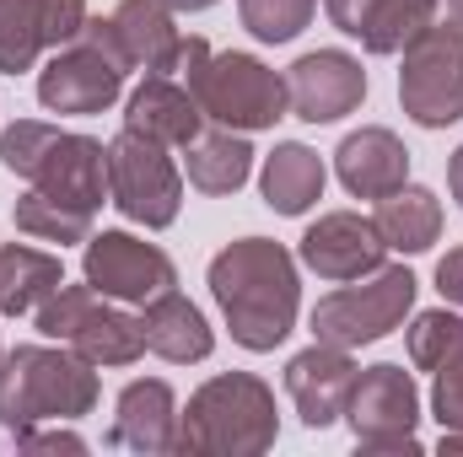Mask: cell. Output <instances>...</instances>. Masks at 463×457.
Listing matches in <instances>:
<instances>
[{
    "instance_id": "obj_36",
    "label": "cell",
    "mask_w": 463,
    "mask_h": 457,
    "mask_svg": "<svg viewBox=\"0 0 463 457\" xmlns=\"http://www.w3.org/2000/svg\"><path fill=\"white\" fill-rule=\"evenodd\" d=\"M448 5H453V16H463V0H448Z\"/></svg>"
},
{
    "instance_id": "obj_35",
    "label": "cell",
    "mask_w": 463,
    "mask_h": 457,
    "mask_svg": "<svg viewBox=\"0 0 463 457\" xmlns=\"http://www.w3.org/2000/svg\"><path fill=\"white\" fill-rule=\"evenodd\" d=\"M162 5H167V11H211L216 0H162Z\"/></svg>"
},
{
    "instance_id": "obj_16",
    "label": "cell",
    "mask_w": 463,
    "mask_h": 457,
    "mask_svg": "<svg viewBox=\"0 0 463 457\" xmlns=\"http://www.w3.org/2000/svg\"><path fill=\"white\" fill-rule=\"evenodd\" d=\"M98 27L129 70H146V76L178 70L184 38H178V22L162 0H118L109 16H98Z\"/></svg>"
},
{
    "instance_id": "obj_15",
    "label": "cell",
    "mask_w": 463,
    "mask_h": 457,
    "mask_svg": "<svg viewBox=\"0 0 463 457\" xmlns=\"http://www.w3.org/2000/svg\"><path fill=\"white\" fill-rule=\"evenodd\" d=\"M355 377H361V366L350 360V350L324 344V340L286 360V393H291V404H297L307 431H329L335 420H345Z\"/></svg>"
},
{
    "instance_id": "obj_26",
    "label": "cell",
    "mask_w": 463,
    "mask_h": 457,
    "mask_svg": "<svg viewBox=\"0 0 463 457\" xmlns=\"http://www.w3.org/2000/svg\"><path fill=\"white\" fill-rule=\"evenodd\" d=\"M92 216H98V210L65 205V200H54V194H38V189H27V194L11 205L16 231H27V237H38V242H60V247L87 242V237H92Z\"/></svg>"
},
{
    "instance_id": "obj_3",
    "label": "cell",
    "mask_w": 463,
    "mask_h": 457,
    "mask_svg": "<svg viewBox=\"0 0 463 457\" xmlns=\"http://www.w3.org/2000/svg\"><path fill=\"white\" fill-rule=\"evenodd\" d=\"M178 70L189 81V98L200 103V114L211 124H227V129H275L280 118L291 114V98H286V76H275L259 54H216L205 38H184L178 49Z\"/></svg>"
},
{
    "instance_id": "obj_6",
    "label": "cell",
    "mask_w": 463,
    "mask_h": 457,
    "mask_svg": "<svg viewBox=\"0 0 463 457\" xmlns=\"http://www.w3.org/2000/svg\"><path fill=\"white\" fill-rule=\"evenodd\" d=\"M38 334L54 344H71L81 360L92 366H135L146 355V329L135 312H124L114 296L92 291V285H60L38 312H33Z\"/></svg>"
},
{
    "instance_id": "obj_12",
    "label": "cell",
    "mask_w": 463,
    "mask_h": 457,
    "mask_svg": "<svg viewBox=\"0 0 463 457\" xmlns=\"http://www.w3.org/2000/svg\"><path fill=\"white\" fill-rule=\"evenodd\" d=\"M81 275H87L92 291H103L114 302H151V296H162V291L178 285L173 258L156 242L129 237V231H92Z\"/></svg>"
},
{
    "instance_id": "obj_13",
    "label": "cell",
    "mask_w": 463,
    "mask_h": 457,
    "mask_svg": "<svg viewBox=\"0 0 463 457\" xmlns=\"http://www.w3.org/2000/svg\"><path fill=\"white\" fill-rule=\"evenodd\" d=\"M286 98L291 114L307 124H335L366 103V70L345 49H313L286 70Z\"/></svg>"
},
{
    "instance_id": "obj_24",
    "label": "cell",
    "mask_w": 463,
    "mask_h": 457,
    "mask_svg": "<svg viewBox=\"0 0 463 457\" xmlns=\"http://www.w3.org/2000/svg\"><path fill=\"white\" fill-rule=\"evenodd\" d=\"M184 151H189V183H194L200 194H237V189L248 183V173H253V145H248V135H242V129H227V124L200 129Z\"/></svg>"
},
{
    "instance_id": "obj_2",
    "label": "cell",
    "mask_w": 463,
    "mask_h": 457,
    "mask_svg": "<svg viewBox=\"0 0 463 457\" xmlns=\"http://www.w3.org/2000/svg\"><path fill=\"white\" fill-rule=\"evenodd\" d=\"M98 409V371L71 344H16L0 360V425L33 431Z\"/></svg>"
},
{
    "instance_id": "obj_18",
    "label": "cell",
    "mask_w": 463,
    "mask_h": 457,
    "mask_svg": "<svg viewBox=\"0 0 463 457\" xmlns=\"http://www.w3.org/2000/svg\"><path fill=\"white\" fill-rule=\"evenodd\" d=\"M109 442L124 452H178V398L162 377H135L114 404V431Z\"/></svg>"
},
{
    "instance_id": "obj_30",
    "label": "cell",
    "mask_w": 463,
    "mask_h": 457,
    "mask_svg": "<svg viewBox=\"0 0 463 457\" xmlns=\"http://www.w3.org/2000/svg\"><path fill=\"white\" fill-rule=\"evenodd\" d=\"M431 415H437L442 431H463V350L437 366V382H431Z\"/></svg>"
},
{
    "instance_id": "obj_19",
    "label": "cell",
    "mask_w": 463,
    "mask_h": 457,
    "mask_svg": "<svg viewBox=\"0 0 463 457\" xmlns=\"http://www.w3.org/2000/svg\"><path fill=\"white\" fill-rule=\"evenodd\" d=\"M335 173L355 200H383L393 189L410 183V151L393 129L383 124H366V129H350L335 151Z\"/></svg>"
},
{
    "instance_id": "obj_8",
    "label": "cell",
    "mask_w": 463,
    "mask_h": 457,
    "mask_svg": "<svg viewBox=\"0 0 463 457\" xmlns=\"http://www.w3.org/2000/svg\"><path fill=\"white\" fill-rule=\"evenodd\" d=\"M399 103L420 129H448L463 118V16L431 22L415 43H404Z\"/></svg>"
},
{
    "instance_id": "obj_34",
    "label": "cell",
    "mask_w": 463,
    "mask_h": 457,
    "mask_svg": "<svg viewBox=\"0 0 463 457\" xmlns=\"http://www.w3.org/2000/svg\"><path fill=\"white\" fill-rule=\"evenodd\" d=\"M448 194L458 200V210H463V145L453 151V162H448Z\"/></svg>"
},
{
    "instance_id": "obj_14",
    "label": "cell",
    "mask_w": 463,
    "mask_h": 457,
    "mask_svg": "<svg viewBox=\"0 0 463 457\" xmlns=\"http://www.w3.org/2000/svg\"><path fill=\"white\" fill-rule=\"evenodd\" d=\"M302 264L318 275V280H361V275H377L383 258H388V242L372 216H355V210H329L318 216L313 227L302 231Z\"/></svg>"
},
{
    "instance_id": "obj_25",
    "label": "cell",
    "mask_w": 463,
    "mask_h": 457,
    "mask_svg": "<svg viewBox=\"0 0 463 457\" xmlns=\"http://www.w3.org/2000/svg\"><path fill=\"white\" fill-rule=\"evenodd\" d=\"M377 231L393 253H426L437 237H442V200L420 183H404L393 194L377 200Z\"/></svg>"
},
{
    "instance_id": "obj_33",
    "label": "cell",
    "mask_w": 463,
    "mask_h": 457,
    "mask_svg": "<svg viewBox=\"0 0 463 457\" xmlns=\"http://www.w3.org/2000/svg\"><path fill=\"white\" fill-rule=\"evenodd\" d=\"M437 291H442V296L463 312V247H453V253L437 264Z\"/></svg>"
},
{
    "instance_id": "obj_27",
    "label": "cell",
    "mask_w": 463,
    "mask_h": 457,
    "mask_svg": "<svg viewBox=\"0 0 463 457\" xmlns=\"http://www.w3.org/2000/svg\"><path fill=\"white\" fill-rule=\"evenodd\" d=\"M43 11H49V0H0V70L5 76L33 70L38 54L49 49Z\"/></svg>"
},
{
    "instance_id": "obj_9",
    "label": "cell",
    "mask_w": 463,
    "mask_h": 457,
    "mask_svg": "<svg viewBox=\"0 0 463 457\" xmlns=\"http://www.w3.org/2000/svg\"><path fill=\"white\" fill-rule=\"evenodd\" d=\"M124 76H129V65L103 38L98 16H87L81 38L54 49V60L38 70V103L49 114H109L124 98Z\"/></svg>"
},
{
    "instance_id": "obj_23",
    "label": "cell",
    "mask_w": 463,
    "mask_h": 457,
    "mask_svg": "<svg viewBox=\"0 0 463 457\" xmlns=\"http://www.w3.org/2000/svg\"><path fill=\"white\" fill-rule=\"evenodd\" d=\"M60 285H65V269H60L54 253L27 247V242H5L0 247V318L38 312Z\"/></svg>"
},
{
    "instance_id": "obj_4",
    "label": "cell",
    "mask_w": 463,
    "mask_h": 457,
    "mask_svg": "<svg viewBox=\"0 0 463 457\" xmlns=\"http://www.w3.org/2000/svg\"><path fill=\"white\" fill-rule=\"evenodd\" d=\"M275 387L253 371L211 377L189 409H178V452L200 457H259L275 447Z\"/></svg>"
},
{
    "instance_id": "obj_1",
    "label": "cell",
    "mask_w": 463,
    "mask_h": 457,
    "mask_svg": "<svg viewBox=\"0 0 463 457\" xmlns=\"http://www.w3.org/2000/svg\"><path fill=\"white\" fill-rule=\"evenodd\" d=\"M211 296L227 318L232 340L253 355L286 344L302 312V280L297 258L275 237H237L211 258Z\"/></svg>"
},
{
    "instance_id": "obj_37",
    "label": "cell",
    "mask_w": 463,
    "mask_h": 457,
    "mask_svg": "<svg viewBox=\"0 0 463 457\" xmlns=\"http://www.w3.org/2000/svg\"><path fill=\"white\" fill-rule=\"evenodd\" d=\"M0 360H5V350H0Z\"/></svg>"
},
{
    "instance_id": "obj_20",
    "label": "cell",
    "mask_w": 463,
    "mask_h": 457,
    "mask_svg": "<svg viewBox=\"0 0 463 457\" xmlns=\"http://www.w3.org/2000/svg\"><path fill=\"white\" fill-rule=\"evenodd\" d=\"M200 103L189 98V87H178V81H167V76H146L135 92H129V103H124V129H135V135H146V140H156V145H189L194 135H200Z\"/></svg>"
},
{
    "instance_id": "obj_17",
    "label": "cell",
    "mask_w": 463,
    "mask_h": 457,
    "mask_svg": "<svg viewBox=\"0 0 463 457\" xmlns=\"http://www.w3.org/2000/svg\"><path fill=\"white\" fill-rule=\"evenodd\" d=\"M437 5L442 0H324L329 22L366 54H404V43L437 22Z\"/></svg>"
},
{
    "instance_id": "obj_10",
    "label": "cell",
    "mask_w": 463,
    "mask_h": 457,
    "mask_svg": "<svg viewBox=\"0 0 463 457\" xmlns=\"http://www.w3.org/2000/svg\"><path fill=\"white\" fill-rule=\"evenodd\" d=\"M109 200L135 227H173L178 205H184V173L173 167L167 145H156L135 129H118L109 140Z\"/></svg>"
},
{
    "instance_id": "obj_11",
    "label": "cell",
    "mask_w": 463,
    "mask_h": 457,
    "mask_svg": "<svg viewBox=\"0 0 463 457\" xmlns=\"http://www.w3.org/2000/svg\"><path fill=\"white\" fill-rule=\"evenodd\" d=\"M345 420H350V436L355 447L366 452H420V387L404 366L393 360H377L355 377L350 387V404H345Z\"/></svg>"
},
{
    "instance_id": "obj_22",
    "label": "cell",
    "mask_w": 463,
    "mask_h": 457,
    "mask_svg": "<svg viewBox=\"0 0 463 457\" xmlns=\"http://www.w3.org/2000/svg\"><path fill=\"white\" fill-rule=\"evenodd\" d=\"M324 156L302 140H280L269 156H264V173H259V189H264V205L275 216H307L318 200H324Z\"/></svg>"
},
{
    "instance_id": "obj_21",
    "label": "cell",
    "mask_w": 463,
    "mask_h": 457,
    "mask_svg": "<svg viewBox=\"0 0 463 457\" xmlns=\"http://www.w3.org/2000/svg\"><path fill=\"white\" fill-rule=\"evenodd\" d=\"M140 329H146V350L173 360V366L205 360L216 350V334H211L205 312L189 296H178V291H162V296L140 302Z\"/></svg>"
},
{
    "instance_id": "obj_5",
    "label": "cell",
    "mask_w": 463,
    "mask_h": 457,
    "mask_svg": "<svg viewBox=\"0 0 463 457\" xmlns=\"http://www.w3.org/2000/svg\"><path fill=\"white\" fill-rule=\"evenodd\" d=\"M0 167L65 205L98 210L109 194V145L76 129H54L43 118H16L0 135Z\"/></svg>"
},
{
    "instance_id": "obj_7",
    "label": "cell",
    "mask_w": 463,
    "mask_h": 457,
    "mask_svg": "<svg viewBox=\"0 0 463 457\" xmlns=\"http://www.w3.org/2000/svg\"><path fill=\"white\" fill-rule=\"evenodd\" d=\"M415 291H420V280L404 264H393V269L383 264L377 275H361V285H345L313 307V334L340 350L388 340L404 323V312L415 307Z\"/></svg>"
},
{
    "instance_id": "obj_32",
    "label": "cell",
    "mask_w": 463,
    "mask_h": 457,
    "mask_svg": "<svg viewBox=\"0 0 463 457\" xmlns=\"http://www.w3.org/2000/svg\"><path fill=\"white\" fill-rule=\"evenodd\" d=\"M16 447H27V452H87V442L76 436V431H16Z\"/></svg>"
},
{
    "instance_id": "obj_29",
    "label": "cell",
    "mask_w": 463,
    "mask_h": 457,
    "mask_svg": "<svg viewBox=\"0 0 463 457\" xmlns=\"http://www.w3.org/2000/svg\"><path fill=\"white\" fill-rule=\"evenodd\" d=\"M404 340H410V360H415L420 371H437L448 355L463 350V312H448V307L420 312V318L404 329Z\"/></svg>"
},
{
    "instance_id": "obj_31",
    "label": "cell",
    "mask_w": 463,
    "mask_h": 457,
    "mask_svg": "<svg viewBox=\"0 0 463 457\" xmlns=\"http://www.w3.org/2000/svg\"><path fill=\"white\" fill-rule=\"evenodd\" d=\"M87 0H49V11H43V38H49V49H65L71 38H81V27H87Z\"/></svg>"
},
{
    "instance_id": "obj_28",
    "label": "cell",
    "mask_w": 463,
    "mask_h": 457,
    "mask_svg": "<svg viewBox=\"0 0 463 457\" xmlns=\"http://www.w3.org/2000/svg\"><path fill=\"white\" fill-rule=\"evenodd\" d=\"M313 11L318 0H237V16L259 43H291L313 22Z\"/></svg>"
}]
</instances>
